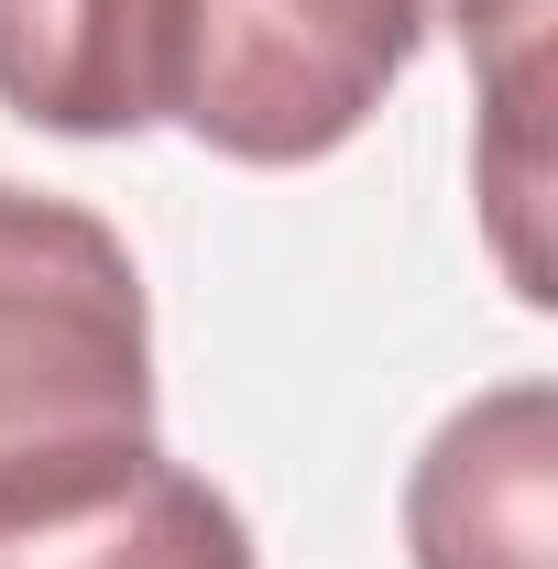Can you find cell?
<instances>
[{
    "label": "cell",
    "mask_w": 558,
    "mask_h": 569,
    "mask_svg": "<svg viewBox=\"0 0 558 569\" xmlns=\"http://www.w3.org/2000/svg\"><path fill=\"white\" fill-rule=\"evenodd\" d=\"M0 569H263L241 503L176 471L165 449H132L121 471L77 493L0 515Z\"/></svg>",
    "instance_id": "cell-5"
},
{
    "label": "cell",
    "mask_w": 558,
    "mask_h": 569,
    "mask_svg": "<svg viewBox=\"0 0 558 569\" xmlns=\"http://www.w3.org/2000/svg\"><path fill=\"white\" fill-rule=\"evenodd\" d=\"M187 0H0V110L67 142H132L176 110Z\"/></svg>",
    "instance_id": "cell-4"
},
{
    "label": "cell",
    "mask_w": 558,
    "mask_h": 569,
    "mask_svg": "<svg viewBox=\"0 0 558 569\" xmlns=\"http://www.w3.org/2000/svg\"><path fill=\"white\" fill-rule=\"evenodd\" d=\"M417 569H558V395L537 372L471 395L406 471Z\"/></svg>",
    "instance_id": "cell-3"
},
{
    "label": "cell",
    "mask_w": 558,
    "mask_h": 569,
    "mask_svg": "<svg viewBox=\"0 0 558 569\" xmlns=\"http://www.w3.org/2000/svg\"><path fill=\"white\" fill-rule=\"evenodd\" d=\"M153 449V307L121 230L0 176V515Z\"/></svg>",
    "instance_id": "cell-1"
},
{
    "label": "cell",
    "mask_w": 558,
    "mask_h": 569,
    "mask_svg": "<svg viewBox=\"0 0 558 569\" xmlns=\"http://www.w3.org/2000/svg\"><path fill=\"white\" fill-rule=\"evenodd\" d=\"M438 22V0H187L165 121L230 164H318L395 99Z\"/></svg>",
    "instance_id": "cell-2"
}]
</instances>
